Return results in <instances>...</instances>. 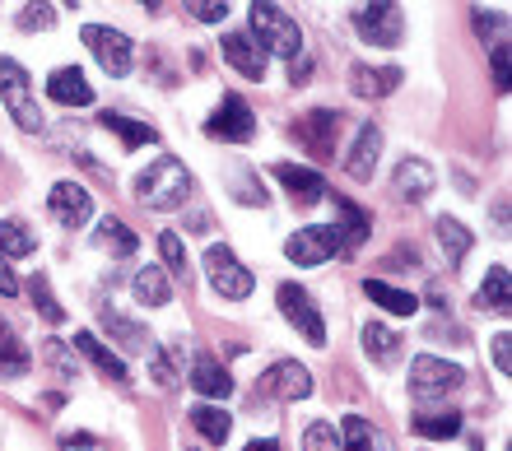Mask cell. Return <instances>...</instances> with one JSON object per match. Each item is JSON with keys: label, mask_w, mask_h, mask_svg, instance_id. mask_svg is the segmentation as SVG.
Instances as JSON below:
<instances>
[{"label": "cell", "mask_w": 512, "mask_h": 451, "mask_svg": "<svg viewBox=\"0 0 512 451\" xmlns=\"http://www.w3.org/2000/svg\"><path fill=\"white\" fill-rule=\"evenodd\" d=\"M191 191H196V182H191L187 163L173 159V154L154 159L145 173L135 177V200L149 205V210H182Z\"/></svg>", "instance_id": "obj_1"}, {"label": "cell", "mask_w": 512, "mask_h": 451, "mask_svg": "<svg viewBox=\"0 0 512 451\" xmlns=\"http://www.w3.org/2000/svg\"><path fill=\"white\" fill-rule=\"evenodd\" d=\"M247 14H252V33L261 47H266V56H284V61H294V56H303V28L289 19V14L280 10V5H266V0H256V5H247Z\"/></svg>", "instance_id": "obj_2"}, {"label": "cell", "mask_w": 512, "mask_h": 451, "mask_svg": "<svg viewBox=\"0 0 512 451\" xmlns=\"http://www.w3.org/2000/svg\"><path fill=\"white\" fill-rule=\"evenodd\" d=\"M0 103L10 107V117L19 121V131L38 135L47 121H42L38 103H33V84H28V70L10 56H0Z\"/></svg>", "instance_id": "obj_3"}, {"label": "cell", "mask_w": 512, "mask_h": 451, "mask_svg": "<svg viewBox=\"0 0 512 451\" xmlns=\"http://www.w3.org/2000/svg\"><path fill=\"white\" fill-rule=\"evenodd\" d=\"M80 38H84V47L94 52V61H98L103 70H108L112 80L131 75V66H135V47H131V38H126V33H117V28H103V24H84V28H80Z\"/></svg>", "instance_id": "obj_4"}, {"label": "cell", "mask_w": 512, "mask_h": 451, "mask_svg": "<svg viewBox=\"0 0 512 451\" xmlns=\"http://www.w3.org/2000/svg\"><path fill=\"white\" fill-rule=\"evenodd\" d=\"M461 382H466V372L447 359L419 354V359L410 363V396L415 400H443V396H452Z\"/></svg>", "instance_id": "obj_5"}, {"label": "cell", "mask_w": 512, "mask_h": 451, "mask_svg": "<svg viewBox=\"0 0 512 451\" xmlns=\"http://www.w3.org/2000/svg\"><path fill=\"white\" fill-rule=\"evenodd\" d=\"M205 275H210V284H215L219 298H233V303L252 298V284H256L252 270H247L229 247H210V252H205Z\"/></svg>", "instance_id": "obj_6"}, {"label": "cell", "mask_w": 512, "mask_h": 451, "mask_svg": "<svg viewBox=\"0 0 512 451\" xmlns=\"http://www.w3.org/2000/svg\"><path fill=\"white\" fill-rule=\"evenodd\" d=\"M354 33H359L368 47H396L405 33L401 5H391V0H382V5H359V10H354Z\"/></svg>", "instance_id": "obj_7"}, {"label": "cell", "mask_w": 512, "mask_h": 451, "mask_svg": "<svg viewBox=\"0 0 512 451\" xmlns=\"http://www.w3.org/2000/svg\"><path fill=\"white\" fill-rule=\"evenodd\" d=\"M205 131L215 135V140H229V145H247L256 135V117H252V107H247L243 93H224V103L210 112Z\"/></svg>", "instance_id": "obj_8"}, {"label": "cell", "mask_w": 512, "mask_h": 451, "mask_svg": "<svg viewBox=\"0 0 512 451\" xmlns=\"http://www.w3.org/2000/svg\"><path fill=\"white\" fill-rule=\"evenodd\" d=\"M280 312H284V321L294 326L308 345H326V321H322V312H317V303H312L308 293L298 289V284H280Z\"/></svg>", "instance_id": "obj_9"}, {"label": "cell", "mask_w": 512, "mask_h": 451, "mask_svg": "<svg viewBox=\"0 0 512 451\" xmlns=\"http://www.w3.org/2000/svg\"><path fill=\"white\" fill-rule=\"evenodd\" d=\"M336 252H340V228H331V224L298 228L294 238L284 242V256H289L294 266H322V261H331Z\"/></svg>", "instance_id": "obj_10"}, {"label": "cell", "mask_w": 512, "mask_h": 451, "mask_svg": "<svg viewBox=\"0 0 512 451\" xmlns=\"http://www.w3.org/2000/svg\"><path fill=\"white\" fill-rule=\"evenodd\" d=\"M261 391L275 396V400H284V405L308 400L312 396V372L303 368V363H294V359H280V363H270V368L261 372Z\"/></svg>", "instance_id": "obj_11"}, {"label": "cell", "mask_w": 512, "mask_h": 451, "mask_svg": "<svg viewBox=\"0 0 512 451\" xmlns=\"http://www.w3.org/2000/svg\"><path fill=\"white\" fill-rule=\"evenodd\" d=\"M47 210H52V219L61 228H84L94 219V196L80 182H56L52 196H47Z\"/></svg>", "instance_id": "obj_12"}, {"label": "cell", "mask_w": 512, "mask_h": 451, "mask_svg": "<svg viewBox=\"0 0 512 451\" xmlns=\"http://www.w3.org/2000/svg\"><path fill=\"white\" fill-rule=\"evenodd\" d=\"M219 52H224V61H229L238 75H247V80H266V47L247 33V28H238V33H229V38L219 42Z\"/></svg>", "instance_id": "obj_13"}, {"label": "cell", "mask_w": 512, "mask_h": 451, "mask_svg": "<svg viewBox=\"0 0 512 451\" xmlns=\"http://www.w3.org/2000/svg\"><path fill=\"white\" fill-rule=\"evenodd\" d=\"M336 131H340V117L326 112V107L308 112V117L294 126V135L303 140V149H308L312 159H331V154H336Z\"/></svg>", "instance_id": "obj_14"}, {"label": "cell", "mask_w": 512, "mask_h": 451, "mask_svg": "<svg viewBox=\"0 0 512 451\" xmlns=\"http://www.w3.org/2000/svg\"><path fill=\"white\" fill-rule=\"evenodd\" d=\"M47 98L61 107H89L94 103V84L84 80L80 66H61L47 75Z\"/></svg>", "instance_id": "obj_15"}, {"label": "cell", "mask_w": 512, "mask_h": 451, "mask_svg": "<svg viewBox=\"0 0 512 451\" xmlns=\"http://www.w3.org/2000/svg\"><path fill=\"white\" fill-rule=\"evenodd\" d=\"M275 182H280L294 200H303V205H317V200L326 196L322 173H312V168H298V163H275Z\"/></svg>", "instance_id": "obj_16"}, {"label": "cell", "mask_w": 512, "mask_h": 451, "mask_svg": "<svg viewBox=\"0 0 512 451\" xmlns=\"http://www.w3.org/2000/svg\"><path fill=\"white\" fill-rule=\"evenodd\" d=\"M378 154H382V131L378 126H364L359 140H354V149L345 154V173H350L354 182H368L373 168H378Z\"/></svg>", "instance_id": "obj_17"}, {"label": "cell", "mask_w": 512, "mask_h": 451, "mask_svg": "<svg viewBox=\"0 0 512 451\" xmlns=\"http://www.w3.org/2000/svg\"><path fill=\"white\" fill-rule=\"evenodd\" d=\"M391 186L401 200H424L433 191V168L424 159H401L396 173H391Z\"/></svg>", "instance_id": "obj_18"}, {"label": "cell", "mask_w": 512, "mask_h": 451, "mask_svg": "<svg viewBox=\"0 0 512 451\" xmlns=\"http://www.w3.org/2000/svg\"><path fill=\"white\" fill-rule=\"evenodd\" d=\"M191 386L201 391V396H210V400H224V396H233V377H229V368H219L210 354H196L191 359Z\"/></svg>", "instance_id": "obj_19"}, {"label": "cell", "mask_w": 512, "mask_h": 451, "mask_svg": "<svg viewBox=\"0 0 512 451\" xmlns=\"http://www.w3.org/2000/svg\"><path fill=\"white\" fill-rule=\"evenodd\" d=\"M75 354H84V359L94 363L98 372H103V377H108V382H126V363L117 359V354H112L108 345H103V340H98V335H89V331H80L75 335Z\"/></svg>", "instance_id": "obj_20"}, {"label": "cell", "mask_w": 512, "mask_h": 451, "mask_svg": "<svg viewBox=\"0 0 512 451\" xmlns=\"http://www.w3.org/2000/svg\"><path fill=\"white\" fill-rule=\"evenodd\" d=\"M350 84H354V93H359V98H387V93H396V84H401V70H396V66H382V70L354 66L350 70Z\"/></svg>", "instance_id": "obj_21"}, {"label": "cell", "mask_w": 512, "mask_h": 451, "mask_svg": "<svg viewBox=\"0 0 512 451\" xmlns=\"http://www.w3.org/2000/svg\"><path fill=\"white\" fill-rule=\"evenodd\" d=\"M103 331H108L122 349H131V354H149V349H154L145 326H135V321H126L122 312H108V307H103Z\"/></svg>", "instance_id": "obj_22"}, {"label": "cell", "mask_w": 512, "mask_h": 451, "mask_svg": "<svg viewBox=\"0 0 512 451\" xmlns=\"http://www.w3.org/2000/svg\"><path fill=\"white\" fill-rule=\"evenodd\" d=\"M364 293L373 298V303L382 307V312H391V317H410L419 307L415 293H405V289H391L387 279H364Z\"/></svg>", "instance_id": "obj_23"}, {"label": "cell", "mask_w": 512, "mask_h": 451, "mask_svg": "<svg viewBox=\"0 0 512 451\" xmlns=\"http://www.w3.org/2000/svg\"><path fill=\"white\" fill-rule=\"evenodd\" d=\"M135 298H140V307H168L173 303V279L159 266H145L135 275Z\"/></svg>", "instance_id": "obj_24"}, {"label": "cell", "mask_w": 512, "mask_h": 451, "mask_svg": "<svg viewBox=\"0 0 512 451\" xmlns=\"http://www.w3.org/2000/svg\"><path fill=\"white\" fill-rule=\"evenodd\" d=\"M364 354L378 363V368H391L396 354H401V340H396V331H387L382 321H368L364 326Z\"/></svg>", "instance_id": "obj_25"}, {"label": "cell", "mask_w": 512, "mask_h": 451, "mask_svg": "<svg viewBox=\"0 0 512 451\" xmlns=\"http://www.w3.org/2000/svg\"><path fill=\"white\" fill-rule=\"evenodd\" d=\"M191 428H196L210 447H219V442H229L233 419L224 410H215V405H196V410H191Z\"/></svg>", "instance_id": "obj_26"}, {"label": "cell", "mask_w": 512, "mask_h": 451, "mask_svg": "<svg viewBox=\"0 0 512 451\" xmlns=\"http://www.w3.org/2000/svg\"><path fill=\"white\" fill-rule=\"evenodd\" d=\"M480 303H485L489 312H499V317H508V312H512V284H508V266H489L485 284H480Z\"/></svg>", "instance_id": "obj_27"}, {"label": "cell", "mask_w": 512, "mask_h": 451, "mask_svg": "<svg viewBox=\"0 0 512 451\" xmlns=\"http://www.w3.org/2000/svg\"><path fill=\"white\" fill-rule=\"evenodd\" d=\"M433 228H438V242H443L447 261H452V266H461V261L471 256V233H466V224H461V219H452V214H443Z\"/></svg>", "instance_id": "obj_28"}, {"label": "cell", "mask_w": 512, "mask_h": 451, "mask_svg": "<svg viewBox=\"0 0 512 451\" xmlns=\"http://www.w3.org/2000/svg\"><path fill=\"white\" fill-rule=\"evenodd\" d=\"M98 121H103L112 135H122L126 149H140V145H154V140H159V135H154V126H145V121H131V117H122V112H103Z\"/></svg>", "instance_id": "obj_29"}, {"label": "cell", "mask_w": 512, "mask_h": 451, "mask_svg": "<svg viewBox=\"0 0 512 451\" xmlns=\"http://www.w3.org/2000/svg\"><path fill=\"white\" fill-rule=\"evenodd\" d=\"M0 377H5V382L28 377V354H24V345L14 340L10 326H5V317H0Z\"/></svg>", "instance_id": "obj_30"}, {"label": "cell", "mask_w": 512, "mask_h": 451, "mask_svg": "<svg viewBox=\"0 0 512 451\" xmlns=\"http://www.w3.org/2000/svg\"><path fill=\"white\" fill-rule=\"evenodd\" d=\"M98 242H103V252H112V256H135V233L117 219V214H108V219H98Z\"/></svg>", "instance_id": "obj_31"}, {"label": "cell", "mask_w": 512, "mask_h": 451, "mask_svg": "<svg viewBox=\"0 0 512 451\" xmlns=\"http://www.w3.org/2000/svg\"><path fill=\"white\" fill-rule=\"evenodd\" d=\"M33 247H38V238L28 233V224L0 219V256H5V261H10V256H33Z\"/></svg>", "instance_id": "obj_32"}, {"label": "cell", "mask_w": 512, "mask_h": 451, "mask_svg": "<svg viewBox=\"0 0 512 451\" xmlns=\"http://www.w3.org/2000/svg\"><path fill=\"white\" fill-rule=\"evenodd\" d=\"M410 428H415L419 438L443 442V438H457V433H461V414H415V419H410Z\"/></svg>", "instance_id": "obj_33"}, {"label": "cell", "mask_w": 512, "mask_h": 451, "mask_svg": "<svg viewBox=\"0 0 512 451\" xmlns=\"http://www.w3.org/2000/svg\"><path fill=\"white\" fill-rule=\"evenodd\" d=\"M340 442H345V451H378L373 428H368V419H359V414H350V419L340 424Z\"/></svg>", "instance_id": "obj_34"}, {"label": "cell", "mask_w": 512, "mask_h": 451, "mask_svg": "<svg viewBox=\"0 0 512 451\" xmlns=\"http://www.w3.org/2000/svg\"><path fill=\"white\" fill-rule=\"evenodd\" d=\"M159 252H163V275L168 279H187L191 270H187V252H182V238L177 233H159Z\"/></svg>", "instance_id": "obj_35"}, {"label": "cell", "mask_w": 512, "mask_h": 451, "mask_svg": "<svg viewBox=\"0 0 512 451\" xmlns=\"http://www.w3.org/2000/svg\"><path fill=\"white\" fill-rule=\"evenodd\" d=\"M336 205H340V219H345V228H340V247H359V242L368 238V214H359L350 200H336Z\"/></svg>", "instance_id": "obj_36"}, {"label": "cell", "mask_w": 512, "mask_h": 451, "mask_svg": "<svg viewBox=\"0 0 512 451\" xmlns=\"http://www.w3.org/2000/svg\"><path fill=\"white\" fill-rule=\"evenodd\" d=\"M28 298H33V307H38V312H42V317H47V321H61V317H66V307L56 303L52 284H47V279H42V275H33V279H28Z\"/></svg>", "instance_id": "obj_37"}, {"label": "cell", "mask_w": 512, "mask_h": 451, "mask_svg": "<svg viewBox=\"0 0 512 451\" xmlns=\"http://www.w3.org/2000/svg\"><path fill=\"white\" fill-rule=\"evenodd\" d=\"M42 354H47V363H52V372L61 377V382H70V377L80 372V363H75L70 345H61V340H42Z\"/></svg>", "instance_id": "obj_38"}, {"label": "cell", "mask_w": 512, "mask_h": 451, "mask_svg": "<svg viewBox=\"0 0 512 451\" xmlns=\"http://www.w3.org/2000/svg\"><path fill=\"white\" fill-rule=\"evenodd\" d=\"M303 451H340V438H336V428L326 424V419H317V424L303 433Z\"/></svg>", "instance_id": "obj_39"}, {"label": "cell", "mask_w": 512, "mask_h": 451, "mask_svg": "<svg viewBox=\"0 0 512 451\" xmlns=\"http://www.w3.org/2000/svg\"><path fill=\"white\" fill-rule=\"evenodd\" d=\"M187 10H191V19H201V24H224V19H229V5H224V0H191Z\"/></svg>", "instance_id": "obj_40"}, {"label": "cell", "mask_w": 512, "mask_h": 451, "mask_svg": "<svg viewBox=\"0 0 512 451\" xmlns=\"http://www.w3.org/2000/svg\"><path fill=\"white\" fill-rule=\"evenodd\" d=\"M149 377L168 391V386H177V368H173V354H159V359L149 363Z\"/></svg>", "instance_id": "obj_41"}, {"label": "cell", "mask_w": 512, "mask_h": 451, "mask_svg": "<svg viewBox=\"0 0 512 451\" xmlns=\"http://www.w3.org/2000/svg\"><path fill=\"white\" fill-rule=\"evenodd\" d=\"M52 24V5H24V14H19V28H47Z\"/></svg>", "instance_id": "obj_42"}, {"label": "cell", "mask_w": 512, "mask_h": 451, "mask_svg": "<svg viewBox=\"0 0 512 451\" xmlns=\"http://www.w3.org/2000/svg\"><path fill=\"white\" fill-rule=\"evenodd\" d=\"M494 84L499 93H508V42H494Z\"/></svg>", "instance_id": "obj_43"}, {"label": "cell", "mask_w": 512, "mask_h": 451, "mask_svg": "<svg viewBox=\"0 0 512 451\" xmlns=\"http://www.w3.org/2000/svg\"><path fill=\"white\" fill-rule=\"evenodd\" d=\"M512 335H494V363H499V372H512Z\"/></svg>", "instance_id": "obj_44"}, {"label": "cell", "mask_w": 512, "mask_h": 451, "mask_svg": "<svg viewBox=\"0 0 512 451\" xmlns=\"http://www.w3.org/2000/svg\"><path fill=\"white\" fill-rule=\"evenodd\" d=\"M14 293H19V275H14L10 261L0 256V298H14Z\"/></svg>", "instance_id": "obj_45"}, {"label": "cell", "mask_w": 512, "mask_h": 451, "mask_svg": "<svg viewBox=\"0 0 512 451\" xmlns=\"http://www.w3.org/2000/svg\"><path fill=\"white\" fill-rule=\"evenodd\" d=\"M308 75H312V61H308V56H294V61H289V80L303 84Z\"/></svg>", "instance_id": "obj_46"}, {"label": "cell", "mask_w": 512, "mask_h": 451, "mask_svg": "<svg viewBox=\"0 0 512 451\" xmlns=\"http://www.w3.org/2000/svg\"><path fill=\"white\" fill-rule=\"evenodd\" d=\"M243 451H280V442H270V438L266 442H247Z\"/></svg>", "instance_id": "obj_47"}]
</instances>
